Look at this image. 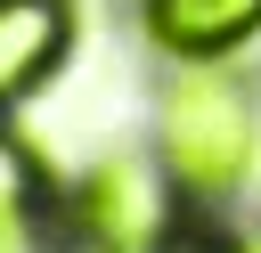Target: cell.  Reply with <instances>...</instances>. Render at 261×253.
Returning a JSON list of instances; mask_svg holds the SVG:
<instances>
[{
	"instance_id": "3",
	"label": "cell",
	"mask_w": 261,
	"mask_h": 253,
	"mask_svg": "<svg viewBox=\"0 0 261 253\" xmlns=\"http://www.w3.org/2000/svg\"><path fill=\"white\" fill-rule=\"evenodd\" d=\"M163 57H228L261 33V0H139Z\"/></svg>"
},
{
	"instance_id": "4",
	"label": "cell",
	"mask_w": 261,
	"mask_h": 253,
	"mask_svg": "<svg viewBox=\"0 0 261 253\" xmlns=\"http://www.w3.org/2000/svg\"><path fill=\"white\" fill-rule=\"evenodd\" d=\"M73 220H82V237H90L98 253L139 245L147 229H163L155 188H147V171H139V163H98V171L73 188Z\"/></svg>"
},
{
	"instance_id": "5",
	"label": "cell",
	"mask_w": 261,
	"mask_h": 253,
	"mask_svg": "<svg viewBox=\"0 0 261 253\" xmlns=\"http://www.w3.org/2000/svg\"><path fill=\"white\" fill-rule=\"evenodd\" d=\"M33 204H41V163H33V155L0 131V237H16Z\"/></svg>"
},
{
	"instance_id": "1",
	"label": "cell",
	"mask_w": 261,
	"mask_h": 253,
	"mask_svg": "<svg viewBox=\"0 0 261 253\" xmlns=\"http://www.w3.org/2000/svg\"><path fill=\"white\" fill-rule=\"evenodd\" d=\"M261 147L253 98L220 73V57H179V73L163 82V171L188 196H228L245 188Z\"/></svg>"
},
{
	"instance_id": "2",
	"label": "cell",
	"mask_w": 261,
	"mask_h": 253,
	"mask_svg": "<svg viewBox=\"0 0 261 253\" xmlns=\"http://www.w3.org/2000/svg\"><path fill=\"white\" fill-rule=\"evenodd\" d=\"M73 41V0H0V114L33 98Z\"/></svg>"
},
{
	"instance_id": "6",
	"label": "cell",
	"mask_w": 261,
	"mask_h": 253,
	"mask_svg": "<svg viewBox=\"0 0 261 253\" xmlns=\"http://www.w3.org/2000/svg\"><path fill=\"white\" fill-rule=\"evenodd\" d=\"M114 253H237V245L204 220H171V229H147L139 245H114Z\"/></svg>"
}]
</instances>
